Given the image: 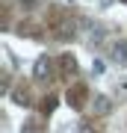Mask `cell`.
<instances>
[{
	"mask_svg": "<svg viewBox=\"0 0 127 133\" xmlns=\"http://www.w3.org/2000/svg\"><path fill=\"white\" fill-rule=\"evenodd\" d=\"M109 53H112V62H115V65H127V42H115Z\"/></svg>",
	"mask_w": 127,
	"mask_h": 133,
	"instance_id": "6da1fadb",
	"label": "cell"
},
{
	"mask_svg": "<svg viewBox=\"0 0 127 133\" xmlns=\"http://www.w3.org/2000/svg\"><path fill=\"white\" fill-rule=\"evenodd\" d=\"M33 74L38 77V80H50V59H47V56H38L36 68H33Z\"/></svg>",
	"mask_w": 127,
	"mask_h": 133,
	"instance_id": "7a4b0ae2",
	"label": "cell"
},
{
	"mask_svg": "<svg viewBox=\"0 0 127 133\" xmlns=\"http://www.w3.org/2000/svg\"><path fill=\"white\" fill-rule=\"evenodd\" d=\"M95 112H98V115L109 112V98H104V95H98V98H95Z\"/></svg>",
	"mask_w": 127,
	"mask_h": 133,
	"instance_id": "3957f363",
	"label": "cell"
},
{
	"mask_svg": "<svg viewBox=\"0 0 127 133\" xmlns=\"http://www.w3.org/2000/svg\"><path fill=\"white\" fill-rule=\"evenodd\" d=\"M62 65H65V71H68V74H74V71H77V62H74V56H65V59H62Z\"/></svg>",
	"mask_w": 127,
	"mask_h": 133,
	"instance_id": "277c9868",
	"label": "cell"
},
{
	"mask_svg": "<svg viewBox=\"0 0 127 133\" xmlns=\"http://www.w3.org/2000/svg\"><path fill=\"white\" fill-rule=\"evenodd\" d=\"M77 133H98V130H95V127H92V124H86V121H83V124H80V127H77Z\"/></svg>",
	"mask_w": 127,
	"mask_h": 133,
	"instance_id": "5b68a950",
	"label": "cell"
},
{
	"mask_svg": "<svg viewBox=\"0 0 127 133\" xmlns=\"http://www.w3.org/2000/svg\"><path fill=\"white\" fill-rule=\"evenodd\" d=\"M21 6H24V9H33V6H36V0H21Z\"/></svg>",
	"mask_w": 127,
	"mask_h": 133,
	"instance_id": "8992f818",
	"label": "cell"
},
{
	"mask_svg": "<svg viewBox=\"0 0 127 133\" xmlns=\"http://www.w3.org/2000/svg\"><path fill=\"white\" fill-rule=\"evenodd\" d=\"M124 3H127V0H124Z\"/></svg>",
	"mask_w": 127,
	"mask_h": 133,
	"instance_id": "52a82bcc",
	"label": "cell"
}]
</instances>
